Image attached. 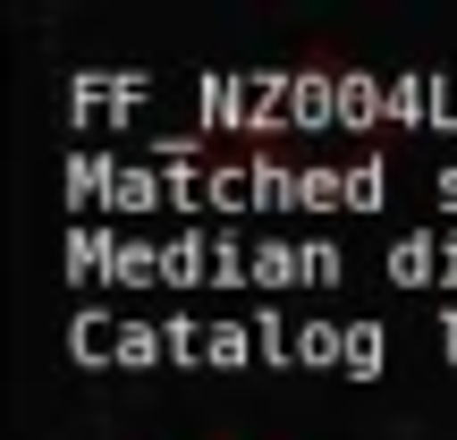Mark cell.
Wrapping results in <instances>:
<instances>
[{
    "label": "cell",
    "mask_w": 457,
    "mask_h": 440,
    "mask_svg": "<svg viewBox=\"0 0 457 440\" xmlns=\"http://www.w3.org/2000/svg\"><path fill=\"white\" fill-rule=\"evenodd\" d=\"M288 102H296V68H245V77H195V111L204 128L228 136H262V128H288Z\"/></svg>",
    "instance_id": "cell-1"
},
{
    "label": "cell",
    "mask_w": 457,
    "mask_h": 440,
    "mask_svg": "<svg viewBox=\"0 0 457 440\" xmlns=\"http://www.w3.org/2000/svg\"><path fill=\"white\" fill-rule=\"evenodd\" d=\"M390 119L398 128H457V85L441 68H407V77H390Z\"/></svg>",
    "instance_id": "cell-2"
},
{
    "label": "cell",
    "mask_w": 457,
    "mask_h": 440,
    "mask_svg": "<svg viewBox=\"0 0 457 440\" xmlns=\"http://www.w3.org/2000/svg\"><path fill=\"white\" fill-rule=\"evenodd\" d=\"M390 279L398 288H441L449 279V228H407L390 245Z\"/></svg>",
    "instance_id": "cell-3"
},
{
    "label": "cell",
    "mask_w": 457,
    "mask_h": 440,
    "mask_svg": "<svg viewBox=\"0 0 457 440\" xmlns=\"http://www.w3.org/2000/svg\"><path fill=\"white\" fill-rule=\"evenodd\" d=\"M145 94H153V85L136 77V68H128V77H68V111H77V119H102V111H136Z\"/></svg>",
    "instance_id": "cell-4"
},
{
    "label": "cell",
    "mask_w": 457,
    "mask_h": 440,
    "mask_svg": "<svg viewBox=\"0 0 457 440\" xmlns=\"http://www.w3.org/2000/svg\"><path fill=\"white\" fill-rule=\"evenodd\" d=\"M390 119V85L373 77V68H339V128H381Z\"/></svg>",
    "instance_id": "cell-5"
},
{
    "label": "cell",
    "mask_w": 457,
    "mask_h": 440,
    "mask_svg": "<svg viewBox=\"0 0 457 440\" xmlns=\"http://www.w3.org/2000/svg\"><path fill=\"white\" fill-rule=\"evenodd\" d=\"M245 178H254V212H305V170L254 153V162H245Z\"/></svg>",
    "instance_id": "cell-6"
},
{
    "label": "cell",
    "mask_w": 457,
    "mask_h": 440,
    "mask_svg": "<svg viewBox=\"0 0 457 440\" xmlns=\"http://www.w3.org/2000/svg\"><path fill=\"white\" fill-rule=\"evenodd\" d=\"M330 119H339V68H296L288 128H330Z\"/></svg>",
    "instance_id": "cell-7"
},
{
    "label": "cell",
    "mask_w": 457,
    "mask_h": 440,
    "mask_svg": "<svg viewBox=\"0 0 457 440\" xmlns=\"http://www.w3.org/2000/svg\"><path fill=\"white\" fill-rule=\"evenodd\" d=\"M254 288H262V296L305 288V237H262V245H254Z\"/></svg>",
    "instance_id": "cell-8"
},
{
    "label": "cell",
    "mask_w": 457,
    "mask_h": 440,
    "mask_svg": "<svg viewBox=\"0 0 457 440\" xmlns=\"http://www.w3.org/2000/svg\"><path fill=\"white\" fill-rule=\"evenodd\" d=\"M162 279L170 288H204V279H212V237H204V228H179V237L162 245Z\"/></svg>",
    "instance_id": "cell-9"
},
{
    "label": "cell",
    "mask_w": 457,
    "mask_h": 440,
    "mask_svg": "<svg viewBox=\"0 0 457 440\" xmlns=\"http://www.w3.org/2000/svg\"><path fill=\"white\" fill-rule=\"evenodd\" d=\"M162 279V245L153 237H119L111 245V288H153Z\"/></svg>",
    "instance_id": "cell-10"
},
{
    "label": "cell",
    "mask_w": 457,
    "mask_h": 440,
    "mask_svg": "<svg viewBox=\"0 0 457 440\" xmlns=\"http://www.w3.org/2000/svg\"><path fill=\"white\" fill-rule=\"evenodd\" d=\"M381 339H390V330H381V322H347V347H339V373H347V381H373L381 364H390V347H381Z\"/></svg>",
    "instance_id": "cell-11"
},
{
    "label": "cell",
    "mask_w": 457,
    "mask_h": 440,
    "mask_svg": "<svg viewBox=\"0 0 457 440\" xmlns=\"http://www.w3.org/2000/svg\"><path fill=\"white\" fill-rule=\"evenodd\" d=\"M68 347H77V364H119V322L111 313H77Z\"/></svg>",
    "instance_id": "cell-12"
},
{
    "label": "cell",
    "mask_w": 457,
    "mask_h": 440,
    "mask_svg": "<svg viewBox=\"0 0 457 440\" xmlns=\"http://www.w3.org/2000/svg\"><path fill=\"white\" fill-rule=\"evenodd\" d=\"M212 364L220 373H237V364H262V347H254V322H212Z\"/></svg>",
    "instance_id": "cell-13"
},
{
    "label": "cell",
    "mask_w": 457,
    "mask_h": 440,
    "mask_svg": "<svg viewBox=\"0 0 457 440\" xmlns=\"http://www.w3.org/2000/svg\"><path fill=\"white\" fill-rule=\"evenodd\" d=\"M347 212H381V195H390V162H347Z\"/></svg>",
    "instance_id": "cell-14"
},
{
    "label": "cell",
    "mask_w": 457,
    "mask_h": 440,
    "mask_svg": "<svg viewBox=\"0 0 457 440\" xmlns=\"http://www.w3.org/2000/svg\"><path fill=\"white\" fill-rule=\"evenodd\" d=\"M162 356H170L162 322H145V313H128V322H119V364H162Z\"/></svg>",
    "instance_id": "cell-15"
},
{
    "label": "cell",
    "mask_w": 457,
    "mask_h": 440,
    "mask_svg": "<svg viewBox=\"0 0 457 440\" xmlns=\"http://www.w3.org/2000/svg\"><path fill=\"white\" fill-rule=\"evenodd\" d=\"M162 339H170V364H212V322H195V313L162 322Z\"/></svg>",
    "instance_id": "cell-16"
},
{
    "label": "cell",
    "mask_w": 457,
    "mask_h": 440,
    "mask_svg": "<svg viewBox=\"0 0 457 440\" xmlns=\"http://www.w3.org/2000/svg\"><path fill=\"white\" fill-rule=\"evenodd\" d=\"M339 347H347V322H296V364H330L339 373Z\"/></svg>",
    "instance_id": "cell-17"
},
{
    "label": "cell",
    "mask_w": 457,
    "mask_h": 440,
    "mask_svg": "<svg viewBox=\"0 0 457 440\" xmlns=\"http://www.w3.org/2000/svg\"><path fill=\"white\" fill-rule=\"evenodd\" d=\"M254 347H262V364H296V322L279 305H262V322H254Z\"/></svg>",
    "instance_id": "cell-18"
},
{
    "label": "cell",
    "mask_w": 457,
    "mask_h": 440,
    "mask_svg": "<svg viewBox=\"0 0 457 440\" xmlns=\"http://www.w3.org/2000/svg\"><path fill=\"white\" fill-rule=\"evenodd\" d=\"M339 279V245L330 237H305V288H330Z\"/></svg>",
    "instance_id": "cell-19"
},
{
    "label": "cell",
    "mask_w": 457,
    "mask_h": 440,
    "mask_svg": "<svg viewBox=\"0 0 457 440\" xmlns=\"http://www.w3.org/2000/svg\"><path fill=\"white\" fill-rule=\"evenodd\" d=\"M441 356L457 364V305H441Z\"/></svg>",
    "instance_id": "cell-20"
},
{
    "label": "cell",
    "mask_w": 457,
    "mask_h": 440,
    "mask_svg": "<svg viewBox=\"0 0 457 440\" xmlns=\"http://www.w3.org/2000/svg\"><path fill=\"white\" fill-rule=\"evenodd\" d=\"M432 195H441L449 212H457V170H441V178H432Z\"/></svg>",
    "instance_id": "cell-21"
}]
</instances>
